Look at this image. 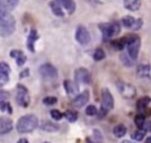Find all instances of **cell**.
Segmentation results:
<instances>
[{"mask_svg": "<svg viewBox=\"0 0 151 143\" xmlns=\"http://www.w3.org/2000/svg\"><path fill=\"white\" fill-rule=\"evenodd\" d=\"M39 125V121H38V117L35 115H25L22 117H20L17 122V131L20 132V134H28V132H32L33 130H35Z\"/></svg>", "mask_w": 151, "mask_h": 143, "instance_id": "1", "label": "cell"}, {"mask_svg": "<svg viewBox=\"0 0 151 143\" xmlns=\"http://www.w3.org/2000/svg\"><path fill=\"white\" fill-rule=\"evenodd\" d=\"M15 30V19L11 13H6L0 19V35L8 37Z\"/></svg>", "mask_w": 151, "mask_h": 143, "instance_id": "2", "label": "cell"}, {"mask_svg": "<svg viewBox=\"0 0 151 143\" xmlns=\"http://www.w3.org/2000/svg\"><path fill=\"white\" fill-rule=\"evenodd\" d=\"M126 47H127V54L132 60H136L138 58L139 48H140V38L138 35L131 34L129 37H125Z\"/></svg>", "mask_w": 151, "mask_h": 143, "instance_id": "3", "label": "cell"}, {"mask_svg": "<svg viewBox=\"0 0 151 143\" xmlns=\"http://www.w3.org/2000/svg\"><path fill=\"white\" fill-rule=\"evenodd\" d=\"M99 30L101 31V33H103V35L105 38H113V37L119 34L120 26H119V24L117 21L105 22V24H100L99 25Z\"/></svg>", "mask_w": 151, "mask_h": 143, "instance_id": "4", "label": "cell"}, {"mask_svg": "<svg viewBox=\"0 0 151 143\" xmlns=\"http://www.w3.org/2000/svg\"><path fill=\"white\" fill-rule=\"evenodd\" d=\"M15 100L18 103V105L22 106V108H27L29 104V95H28V90L26 86H24L22 84H18L17 85V93H15Z\"/></svg>", "mask_w": 151, "mask_h": 143, "instance_id": "5", "label": "cell"}, {"mask_svg": "<svg viewBox=\"0 0 151 143\" xmlns=\"http://www.w3.org/2000/svg\"><path fill=\"white\" fill-rule=\"evenodd\" d=\"M117 87L120 92V95L125 98H133L136 96V87L129 83H124V82H118L117 83Z\"/></svg>", "mask_w": 151, "mask_h": 143, "instance_id": "6", "label": "cell"}, {"mask_svg": "<svg viewBox=\"0 0 151 143\" xmlns=\"http://www.w3.org/2000/svg\"><path fill=\"white\" fill-rule=\"evenodd\" d=\"M76 40L80 45H87L91 40V35H90L88 30L84 26H78L76 30Z\"/></svg>", "mask_w": 151, "mask_h": 143, "instance_id": "7", "label": "cell"}, {"mask_svg": "<svg viewBox=\"0 0 151 143\" xmlns=\"http://www.w3.org/2000/svg\"><path fill=\"white\" fill-rule=\"evenodd\" d=\"M74 79H76V84H90L91 83V76L88 71L84 67H79L76 70Z\"/></svg>", "mask_w": 151, "mask_h": 143, "instance_id": "8", "label": "cell"}, {"mask_svg": "<svg viewBox=\"0 0 151 143\" xmlns=\"http://www.w3.org/2000/svg\"><path fill=\"white\" fill-rule=\"evenodd\" d=\"M113 105H114V100H113V97L111 95V92L109 91V89H103L101 90V108L110 111L113 109Z\"/></svg>", "mask_w": 151, "mask_h": 143, "instance_id": "9", "label": "cell"}, {"mask_svg": "<svg viewBox=\"0 0 151 143\" xmlns=\"http://www.w3.org/2000/svg\"><path fill=\"white\" fill-rule=\"evenodd\" d=\"M39 72L40 74L44 77V78H47V79H53V78H57L58 77V71L57 69L51 65V64H44L39 67Z\"/></svg>", "mask_w": 151, "mask_h": 143, "instance_id": "10", "label": "cell"}, {"mask_svg": "<svg viewBox=\"0 0 151 143\" xmlns=\"http://www.w3.org/2000/svg\"><path fill=\"white\" fill-rule=\"evenodd\" d=\"M88 99H90V92H88L87 90H85V91H83L80 95H78V96L73 99L72 104H73V106H76V108H83V106L88 102Z\"/></svg>", "mask_w": 151, "mask_h": 143, "instance_id": "11", "label": "cell"}, {"mask_svg": "<svg viewBox=\"0 0 151 143\" xmlns=\"http://www.w3.org/2000/svg\"><path fill=\"white\" fill-rule=\"evenodd\" d=\"M13 129V122L8 117H0V135L8 134Z\"/></svg>", "mask_w": 151, "mask_h": 143, "instance_id": "12", "label": "cell"}, {"mask_svg": "<svg viewBox=\"0 0 151 143\" xmlns=\"http://www.w3.org/2000/svg\"><path fill=\"white\" fill-rule=\"evenodd\" d=\"M9 56H11L13 59H15L18 66H22V65L26 63V59H27L26 56L24 54V52H22L21 50H12V51L9 52Z\"/></svg>", "mask_w": 151, "mask_h": 143, "instance_id": "13", "label": "cell"}, {"mask_svg": "<svg viewBox=\"0 0 151 143\" xmlns=\"http://www.w3.org/2000/svg\"><path fill=\"white\" fill-rule=\"evenodd\" d=\"M38 38H39V35H38L37 30L32 28L31 32H29V34H28V37H27V48L31 52H34V44L38 40Z\"/></svg>", "mask_w": 151, "mask_h": 143, "instance_id": "14", "label": "cell"}, {"mask_svg": "<svg viewBox=\"0 0 151 143\" xmlns=\"http://www.w3.org/2000/svg\"><path fill=\"white\" fill-rule=\"evenodd\" d=\"M55 1L60 5L61 8L66 9V12H67L68 14H72V13L76 11V4H74V1H72V0H55Z\"/></svg>", "mask_w": 151, "mask_h": 143, "instance_id": "15", "label": "cell"}, {"mask_svg": "<svg viewBox=\"0 0 151 143\" xmlns=\"http://www.w3.org/2000/svg\"><path fill=\"white\" fill-rule=\"evenodd\" d=\"M87 143H103V135L99 129H93L92 135L86 138Z\"/></svg>", "mask_w": 151, "mask_h": 143, "instance_id": "16", "label": "cell"}, {"mask_svg": "<svg viewBox=\"0 0 151 143\" xmlns=\"http://www.w3.org/2000/svg\"><path fill=\"white\" fill-rule=\"evenodd\" d=\"M142 5V0H124V7L129 11H138Z\"/></svg>", "mask_w": 151, "mask_h": 143, "instance_id": "17", "label": "cell"}, {"mask_svg": "<svg viewBox=\"0 0 151 143\" xmlns=\"http://www.w3.org/2000/svg\"><path fill=\"white\" fill-rule=\"evenodd\" d=\"M150 102H151V98H150L149 96H144V97L139 98L138 102H137V104H136L137 110H138V111H144V110H146V108H147V105L150 104Z\"/></svg>", "mask_w": 151, "mask_h": 143, "instance_id": "18", "label": "cell"}, {"mask_svg": "<svg viewBox=\"0 0 151 143\" xmlns=\"http://www.w3.org/2000/svg\"><path fill=\"white\" fill-rule=\"evenodd\" d=\"M150 71H151V69H150V65H147V64H142V65H139L137 67V74L140 78L149 77L150 76Z\"/></svg>", "mask_w": 151, "mask_h": 143, "instance_id": "19", "label": "cell"}, {"mask_svg": "<svg viewBox=\"0 0 151 143\" xmlns=\"http://www.w3.org/2000/svg\"><path fill=\"white\" fill-rule=\"evenodd\" d=\"M50 7H51V9H52V12H53L54 15H57V17H64V11H63V8L60 7V5L55 0H53V1L50 2Z\"/></svg>", "mask_w": 151, "mask_h": 143, "instance_id": "20", "label": "cell"}, {"mask_svg": "<svg viewBox=\"0 0 151 143\" xmlns=\"http://www.w3.org/2000/svg\"><path fill=\"white\" fill-rule=\"evenodd\" d=\"M64 89L66 90V92H67L68 95H73V93H76V91H77V85H76L73 82L66 79V80H64Z\"/></svg>", "mask_w": 151, "mask_h": 143, "instance_id": "21", "label": "cell"}, {"mask_svg": "<svg viewBox=\"0 0 151 143\" xmlns=\"http://www.w3.org/2000/svg\"><path fill=\"white\" fill-rule=\"evenodd\" d=\"M125 134H126V126H125L124 124H117V125L113 128V135H114L116 137L120 138V137L125 136Z\"/></svg>", "mask_w": 151, "mask_h": 143, "instance_id": "22", "label": "cell"}, {"mask_svg": "<svg viewBox=\"0 0 151 143\" xmlns=\"http://www.w3.org/2000/svg\"><path fill=\"white\" fill-rule=\"evenodd\" d=\"M40 128H41V130L47 131V132H54V131H57L59 129V126L57 124L51 123V122H44Z\"/></svg>", "mask_w": 151, "mask_h": 143, "instance_id": "23", "label": "cell"}, {"mask_svg": "<svg viewBox=\"0 0 151 143\" xmlns=\"http://www.w3.org/2000/svg\"><path fill=\"white\" fill-rule=\"evenodd\" d=\"M134 21H136V19H134L133 17H131V15H125V17H123V19H122V25H123L124 27H126V28H132Z\"/></svg>", "mask_w": 151, "mask_h": 143, "instance_id": "24", "label": "cell"}, {"mask_svg": "<svg viewBox=\"0 0 151 143\" xmlns=\"http://www.w3.org/2000/svg\"><path fill=\"white\" fill-rule=\"evenodd\" d=\"M125 46H126L125 38H123V39H117V40H113V41H112V47H113L116 51H122Z\"/></svg>", "mask_w": 151, "mask_h": 143, "instance_id": "25", "label": "cell"}, {"mask_svg": "<svg viewBox=\"0 0 151 143\" xmlns=\"http://www.w3.org/2000/svg\"><path fill=\"white\" fill-rule=\"evenodd\" d=\"M64 117H65L70 123H73V122H76V121L78 119V113H77L76 111H73V110H67V111H65Z\"/></svg>", "mask_w": 151, "mask_h": 143, "instance_id": "26", "label": "cell"}, {"mask_svg": "<svg viewBox=\"0 0 151 143\" xmlns=\"http://www.w3.org/2000/svg\"><path fill=\"white\" fill-rule=\"evenodd\" d=\"M105 58V52H104V50L103 48H97L96 51H94V53H93V59L96 60V61H100V60H103Z\"/></svg>", "mask_w": 151, "mask_h": 143, "instance_id": "27", "label": "cell"}, {"mask_svg": "<svg viewBox=\"0 0 151 143\" xmlns=\"http://www.w3.org/2000/svg\"><path fill=\"white\" fill-rule=\"evenodd\" d=\"M145 123V116L142 115V113H138L136 117H134V124L138 126V129H142L143 125Z\"/></svg>", "mask_w": 151, "mask_h": 143, "instance_id": "28", "label": "cell"}, {"mask_svg": "<svg viewBox=\"0 0 151 143\" xmlns=\"http://www.w3.org/2000/svg\"><path fill=\"white\" fill-rule=\"evenodd\" d=\"M144 137H145V131H144L143 129L136 130V131L132 134V138L136 139V141H142Z\"/></svg>", "mask_w": 151, "mask_h": 143, "instance_id": "29", "label": "cell"}, {"mask_svg": "<svg viewBox=\"0 0 151 143\" xmlns=\"http://www.w3.org/2000/svg\"><path fill=\"white\" fill-rule=\"evenodd\" d=\"M57 102H58V99H57V97H54V96H47V97H45V98L42 99V103H44L45 105H54Z\"/></svg>", "mask_w": 151, "mask_h": 143, "instance_id": "30", "label": "cell"}, {"mask_svg": "<svg viewBox=\"0 0 151 143\" xmlns=\"http://www.w3.org/2000/svg\"><path fill=\"white\" fill-rule=\"evenodd\" d=\"M0 110L1 111H7V112L12 113V106L9 105V103L7 100H1L0 102Z\"/></svg>", "mask_w": 151, "mask_h": 143, "instance_id": "31", "label": "cell"}, {"mask_svg": "<svg viewBox=\"0 0 151 143\" xmlns=\"http://www.w3.org/2000/svg\"><path fill=\"white\" fill-rule=\"evenodd\" d=\"M11 72V67L5 61H0V73H4V74H8Z\"/></svg>", "mask_w": 151, "mask_h": 143, "instance_id": "32", "label": "cell"}, {"mask_svg": "<svg viewBox=\"0 0 151 143\" xmlns=\"http://www.w3.org/2000/svg\"><path fill=\"white\" fill-rule=\"evenodd\" d=\"M6 13H8L7 5H6L5 0H0V19H1Z\"/></svg>", "mask_w": 151, "mask_h": 143, "instance_id": "33", "label": "cell"}, {"mask_svg": "<svg viewBox=\"0 0 151 143\" xmlns=\"http://www.w3.org/2000/svg\"><path fill=\"white\" fill-rule=\"evenodd\" d=\"M51 117L54 119V121H60L61 118H63V113L59 111V110H55V109H53V110H51Z\"/></svg>", "mask_w": 151, "mask_h": 143, "instance_id": "34", "label": "cell"}, {"mask_svg": "<svg viewBox=\"0 0 151 143\" xmlns=\"http://www.w3.org/2000/svg\"><path fill=\"white\" fill-rule=\"evenodd\" d=\"M85 112H86V115H88V116H94V115L98 113L97 108H96L94 105H88V106L85 109Z\"/></svg>", "mask_w": 151, "mask_h": 143, "instance_id": "35", "label": "cell"}, {"mask_svg": "<svg viewBox=\"0 0 151 143\" xmlns=\"http://www.w3.org/2000/svg\"><path fill=\"white\" fill-rule=\"evenodd\" d=\"M120 60L124 63V65H125V66H131V65H132V59H131L130 57L127 58V56H126V54H124V53H123V54H120Z\"/></svg>", "mask_w": 151, "mask_h": 143, "instance_id": "36", "label": "cell"}, {"mask_svg": "<svg viewBox=\"0 0 151 143\" xmlns=\"http://www.w3.org/2000/svg\"><path fill=\"white\" fill-rule=\"evenodd\" d=\"M20 0H6V5H7V8L8 9H14L18 4H19Z\"/></svg>", "mask_w": 151, "mask_h": 143, "instance_id": "37", "label": "cell"}, {"mask_svg": "<svg viewBox=\"0 0 151 143\" xmlns=\"http://www.w3.org/2000/svg\"><path fill=\"white\" fill-rule=\"evenodd\" d=\"M142 26H143V20H142V19H137V20L134 21L133 26H132V30L137 31V30H139V28H140Z\"/></svg>", "mask_w": 151, "mask_h": 143, "instance_id": "38", "label": "cell"}, {"mask_svg": "<svg viewBox=\"0 0 151 143\" xmlns=\"http://www.w3.org/2000/svg\"><path fill=\"white\" fill-rule=\"evenodd\" d=\"M8 82V74H4V73H0V85H4Z\"/></svg>", "mask_w": 151, "mask_h": 143, "instance_id": "39", "label": "cell"}, {"mask_svg": "<svg viewBox=\"0 0 151 143\" xmlns=\"http://www.w3.org/2000/svg\"><path fill=\"white\" fill-rule=\"evenodd\" d=\"M145 132L146 131H150L151 130V121H145V123H144V125H143V128H142Z\"/></svg>", "mask_w": 151, "mask_h": 143, "instance_id": "40", "label": "cell"}, {"mask_svg": "<svg viewBox=\"0 0 151 143\" xmlns=\"http://www.w3.org/2000/svg\"><path fill=\"white\" fill-rule=\"evenodd\" d=\"M8 97H9V95H8L6 91H1V90H0V102H1V100H7Z\"/></svg>", "mask_w": 151, "mask_h": 143, "instance_id": "41", "label": "cell"}, {"mask_svg": "<svg viewBox=\"0 0 151 143\" xmlns=\"http://www.w3.org/2000/svg\"><path fill=\"white\" fill-rule=\"evenodd\" d=\"M28 74H29V70H28V69H25V70H22V71L20 72L19 77H20V78H25V77H27Z\"/></svg>", "mask_w": 151, "mask_h": 143, "instance_id": "42", "label": "cell"}, {"mask_svg": "<svg viewBox=\"0 0 151 143\" xmlns=\"http://www.w3.org/2000/svg\"><path fill=\"white\" fill-rule=\"evenodd\" d=\"M17 143H28V141H27L26 138H20V139H19Z\"/></svg>", "mask_w": 151, "mask_h": 143, "instance_id": "43", "label": "cell"}, {"mask_svg": "<svg viewBox=\"0 0 151 143\" xmlns=\"http://www.w3.org/2000/svg\"><path fill=\"white\" fill-rule=\"evenodd\" d=\"M145 143H151V135H150V136H149V137L146 138V141H145Z\"/></svg>", "mask_w": 151, "mask_h": 143, "instance_id": "44", "label": "cell"}, {"mask_svg": "<svg viewBox=\"0 0 151 143\" xmlns=\"http://www.w3.org/2000/svg\"><path fill=\"white\" fill-rule=\"evenodd\" d=\"M122 143H136V142H132V141H123Z\"/></svg>", "mask_w": 151, "mask_h": 143, "instance_id": "45", "label": "cell"}, {"mask_svg": "<svg viewBox=\"0 0 151 143\" xmlns=\"http://www.w3.org/2000/svg\"><path fill=\"white\" fill-rule=\"evenodd\" d=\"M44 143H48V142H44Z\"/></svg>", "mask_w": 151, "mask_h": 143, "instance_id": "46", "label": "cell"}]
</instances>
